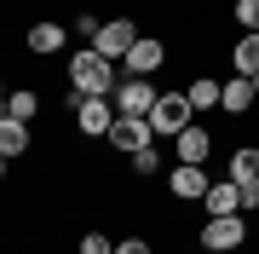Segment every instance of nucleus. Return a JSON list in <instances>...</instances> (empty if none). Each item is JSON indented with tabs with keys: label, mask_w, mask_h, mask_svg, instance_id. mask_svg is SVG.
Returning <instances> with one entry per match:
<instances>
[{
	"label": "nucleus",
	"mask_w": 259,
	"mask_h": 254,
	"mask_svg": "<svg viewBox=\"0 0 259 254\" xmlns=\"http://www.w3.org/2000/svg\"><path fill=\"white\" fill-rule=\"evenodd\" d=\"M236 23L248 29V35H259V0H236Z\"/></svg>",
	"instance_id": "6ab92c4d"
},
{
	"label": "nucleus",
	"mask_w": 259,
	"mask_h": 254,
	"mask_svg": "<svg viewBox=\"0 0 259 254\" xmlns=\"http://www.w3.org/2000/svg\"><path fill=\"white\" fill-rule=\"evenodd\" d=\"M190 93H161L156 98V110H150V127H161V133H185L190 127Z\"/></svg>",
	"instance_id": "7ed1b4c3"
},
{
	"label": "nucleus",
	"mask_w": 259,
	"mask_h": 254,
	"mask_svg": "<svg viewBox=\"0 0 259 254\" xmlns=\"http://www.w3.org/2000/svg\"><path fill=\"white\" fill-rule=\"evenodd\" d=\"M173 197H207V173L196 168V162H185V168L173 173Z\"/></svg>",
	"instance_id": "9b49d317"
},
{
	"label": "nucleus",
	"mask_w": 259,
	"mask_h": 254,
	"mask_svg": "<svg viewBox=\"0 0 259 254\" xmlns=\"http://www.w3.org/2000/svg\"><path fill=\"white\" fill-rule=\"evenodd\" d=\"M207 214H236V208H242V185H236V179H225V185H207Z\"/></svg>",
	"instance_id": "1a4fd4ad"
},
{
	"label": "nucleus",
	"mask_w": 259,
	"mask_h": 254,
	"mask_svg": "<svg viewBox=\"0 0 259 254\" xmlns=\"http://www.w3.org/2000/svg\"><path fill=\"white\" fill-rule=\"evenodd\" d=\"M69 81H75V93L81 98H104V93H115V64L104 52H75L69 58Z\"/></svg>",
	"instance_id": "f257e3e1"
},
{
	"label": "nucleus",
	"mask_w": 259,
	"mask_h": 254,
	"mask_svg": "<svg viewBox=\"0 0 259 254\" xmlns=\"http://www.w3.org/2000/svg\"><path fill=\"white\" fill-rule=\"evenodd\" d=\"M156 98H161V93L150 87V76H127V81L115 87V110H121V116H150Z\"/></svg>",
	"instance_id": "f03ea898"
},
{
	"label": "nucleus",
	"mask_w": 259,
	"mask_h": 254,
	"mask_svg": "<svg viewBox=\"0 0 259 254\" xmlns=\"http://www.w3.org/2000/svg\"><path fill=\"white\" fill-rule=\"evenodd\" d=\"M23 151H29V127L6 116V122H0V156L12 162V156H23Z\"/></svg>",
	"instance_id": "ddd939ff"
},
{
	"label": "nucleus",
	"mask_w": 259,
	"mask_h": 254,
	"mask_svg": "<svg viewBox=\"0 0 259 254\" xmlns=\"http://www.w3.org/2000/svg\"><path fill=\"white\" fill-rule=\"evenodd\" d=\"M133 168H139V173H156L161 162H156V151H150V144H144V151H133Z\"/></svg>",
	"instance_id": "412c9836"
},
{
	"label": "nucleus",
	"mask_w": 259,
	"mask_h": 254,
	"mask_svg": "<svg viewBox=\"0 0 259 254\" xmlns=\"http://www.w3.org/2000/svg\"><path fill=\"white\" fill-rule=\"evenodd\" d=\"M242 237H248V226H242L236 214H213L207 226H202V243H207L213 254H231V248H242Z\"/></svg>",
	"instance_id": "20e7f679"
},
{
	"label": "nucleus",
	"mask_w": 259,
	"mask_h": 254,
	"mask_svg": "<svg viewBox=\"0 0 259 254\" xmlns=\"http://www.w3.org/2000/svg\"><path fill=\"white\" fill-rule=\"evenodd\" d=\"M81 254H115V243H110V237H98V231H93V237H81Z\"/></svg>",
	"instance_id": "aec40b11"
},
{
	"label": "nucleus",
	"mask_w": 259,
	"mask_h": 254,
	"mask_svg": "<svg viewBox=\"0 0 259 254\" xmlns=\"http://www.w3.org/2000/svg\"><path fill=\"white\" fill-rule=\"evenodd\" d=\"M35 110H40V98L29 93V87H18V93L6 98V116H12V122H29V116H35Z\"/></svg>",
	"instance_id": "f3484780"
},
{
	"label": "nucleus",
	"mask_w": 259,
	"mask_h": 254,
	"mask_svg": "<svg viewBox=\"0 0 259 254\" xmlns=\"http://www.w3.org/2000/svg\"><path fill=\"white\" fill-rule=\"evenodd\" d=\"M133 47H139V29H133L127 18H115V23H104L98 35H93V52H104V58H127Z\"/></svg>",
	"instance_id": "39448f33"
},
{
	"label": "nucleus",
	"mask_w": 259,
	"mask_h": 254,
	"mask_svg": "<svg viewBox=\"0 0 259 254\" xmlns=\"http://www.w3.org/2000/svg\"><path fill=\"white\" fill-rule=\"evenodd\" d=\"M253 98H259L253 76H236V81H225V98H219V104H225V110H236V116H242V110H248Z\"/></svg>",
	"instance_id": "9d476101"
},
{
	"label": "nucleus",
	"mask_w": 259,
	"mask_h": 254,
	"mask_svg": "<svg viewBox=\"0 0 259 254\" xmlns=\"http://www.w3.org/2000/svg\"><path fill=\"white\" fill-rule=\"evenodd\" d=\"M236 76H259V35L236 41Z\"/></svg>",
	"instance_id": "2eb2a0df"
},
{
	"label": "nucleus",
	"mask_w": 259,
	"mask_h": 254,
	"mask_svg": "<svg viewBox=\"0 0 259 254\" xmlns=\"http://www.w3.org/2000/svg\"><path fill=\"white\" fill-rule=\"evenodd\" d=\"M161 58H167V52H161V41H144V35H139V47L127 52V76H156Z\"/></svg>",
	"instance_id": "6e6552de"
},
{
	"label": "nucleus",
	"mask_w": 259,
	"mask_h": 254,
	"mask_svg": "<svg viewBox=\"0 0 259 254\" xmlns=\"http://www.w3.org/2000/svg\"><path fill=\"white\" fill-rule=\"evenodd\" d=\"M110 144L115 151H144L150 144V116H115V127H110Z\"/></svg>",
	"instance_id": "423d86ee"
},
{
	"label": "nucleus",
	"mask_w": 259,
	"mask_h": 254,
	"mask_svg": "<svg viewBox=\"0 0 259 254\" xmlns=\"http://www.w3.org/2000/svg\"><path fill=\"white\" fill-rule=\"evenodd\" d=\"M29 47H35V52H58V47H64V29H58V23H35V29H29Z\"/></svg>",
	"instance_id": "dca6fc26"
},
{
	"label": "nucleus",
	"mask_w": 259,
	"mask_h": 254,
	"mask_svg": "<svg viewBox=\"0 0 259 254\" xmlns=\"http://www.w3.org/2000/svg\"><path fill=\"white\" fill-rule=\"evenodd\" d=\"M115 116H121V110H110L104 98H75V122H81V133H104V139H110Z\"/></svg>",
	"instance_id": "0eeeda50"
},
{
	"label": "nucleus",
	"mask_w": 259,
	"mask_h": 254,
	"mask_svg": "<svg viewBox=\"0 0 259 254\" xmlns=\"http://www.w3.org/2000/svg\"><path fill=\"white\" fill-rule=\"evenodd\" d=\"M179 162H196V168L207 162V127H185L179 133Z\"/></svg>",
	"instance_id": "f8f14e48"
},
{
	"label": "nucleus",
	"mask_w": 259,
	"mask_h": 254,
	"mask_svg": "<svg viewBox=\"0 0 259 254\" xmlns=\"http://www.w3.org/2000/svg\"><path fill=\"white\" fill-rule=\"evenodd\" d=\"M231 179L236 185H259V151H236L231 156Z\"/></svg>",
	"instance_id": "4468645a"
},
{
	"label": "nucleus",
	"mask_w": 259,
	"mask_h": 254,
	"mask_svg": "<svg viewBox=\"0 0 259 254\" xmlns=\"http://www.w3.org/2000/svg\"><path fill=\"white\" fill-rule=\"evenodd\" d=\"M115 254H150V243H139V237H133V243H115Z\"/></svg>",
	"instance_id": "4be33fe9"
},
{
	"label": "nucleus",
	"mask_w": 259,
	"mask_h": 254,
	"mask_svg": "<svg viewBox=\"0 0 259 254\" xmlns=\"http://www.w3.org/2000/svg\"><path fill=\"white\" fill-rule=\"evenodd\" d=\"M185 93H190V104H196V110H213V104L225 98V87H219V81H190Z\"/></svg>",
	"instance_id": "a211bd4d"
}]
</instances>
